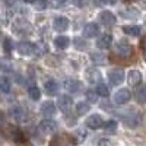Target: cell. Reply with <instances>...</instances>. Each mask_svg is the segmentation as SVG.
I'll return each mask as SVG.
<instances>
[{
    "label": "cell",
    "mask_w": 146,
    "mask_h": 146,
    "mask_svg": "<svg viewBox=\"0 0 146 146\" xmlns=\"http://www.w3.org/2000/svg\"><path fill=\"white\" fill-rule=\"evenodd\" d=\"M73 45H75L78 50H85V48L88 47V44L85 42L82 38H79V36H76V38H73Z\"/></svg>",
    "instance_id": "f1b7e54d"
},
{
    "label": "cell",
    "mask_w": 146,
    "mask_h": 146,
    "mask_svg": "<svg viewBox=\"0 0 146 146\" xmlns=\"http://www.w3.org/2000/svg\"><path fill=\"white\" fill-rule=\"evenodd\" d=\"M27 3H34V0H25Z\"/></svg>",
    "instance_id": "ab89813d"
},
{
    "label": "cell",
    "mask_w": 146,
    "mask_h": 146,
    "mask_svg": "<svg viewBox=\"0 0 146 146\" xmlns=\"http://www.w3.org/2000/svg\"><path fill=\"white\" fill-rule=\"evenodd\" d=\"M108 79L113 85H120L124 80V72L121 69H113L108 72Z\"/></svg>",
    "instance_id": "ba28073f"
},
{
    "label": "cell",
    "mask_w": 146,
    "mask_h": 146,
    "mask_svg": "<svg viewBox=\"0 0 146 146\" xmlns=\"http://www.w3.org/2000/svg\"><path fill=\"white\" fill-rule=\"evenodd\" d=\"M88 111H89L88 102H79V104L76 105V113H78V115H83V114H86Z\"/></svg>",
    "instance_id": "484cf974"
},
{
    "label": "cell",
    "mask_w": 146,
    "mask_h": 146,
    "mask_svg": "<svg viewBox=\"0 0 146 146\" xmlns=\"http://www.w3.org/2000/svg\"><path fill=\"white\" fill-rule=\"evenodd\" d=\"M98 34H100V28H98V25H96L95 22H89V23L85 25L83 35L86 36V38H94V36H96Z\"/></svg>",
    "instance_id": "9a60e30c"
},
{
    "label": "cell",
    "mask_w": 146,
    "mask_h": 146,
    "mask_svg": "<svg viewBox=\"0 0 146 146\" xmlns=\"http://www.w3.org/2000/svg\"><path fill=\"white\" fill-rule=\"evenodd\" d=\"M95 92L98 94L100 96H107L110 95V89L107 88V85H104V83H100V85H96V88H95Z\"/></svg>",
    "instance_id": "d4e9b609"
},
{
    "label": "cell",
    "mask_w": 146,
    "mask_h": 146,
    "mask_svg": "<svg viewBox=\"0 0 146 146\" xmlns=\"http://www.w3.org/2000/svg\"><path fill=\"white\" fill-rule=\"evenodd\" d=\"M10 88H12V85H10L9 79L6 76L0 75V94H9Z\"/></svg>",
    "instance_id": "44dd1931"
},
{
    "label": "cell",
    "mask_w": 146,
    "mask_h": 146,
    "mask_svg": "<svg viewBox=\"0 0 146 146\" xmlns=\"http://www.w3.org/2000/svg\"><path fill=\"white\" fill-rule=\"evenodd\" d=\"M13 29L19 35H25V34L28 35V34H31L32 27H31V23L28 21H25V19H16L15 23H13Z\"/></svg>",
    "instance_id": "277c9868"
},
{
    "label": "cell",
    "mask_w": 146,
    "mask_h": 146,
    "mask_svg": "<svg viewBox=\"0 0 146 146\" xmlns=\"http://www.w3.org/2000/svg\"><path fill=\"white\" fill-rule=\"evenodd\" d=\"M118 117L126 123V126L129 127H136L140 121V117L137 113H135L133 110H126L124 113H118Z\"/></svg>",
    "instance_id": "6da1fadb"
},
{
    "label": "cell",
    "mask_w": 146,
    "mask_h": 146,
    "mask_svg": "<svg viewBox=\"0 0 146 146\" xmlns=\"http://www.w3.org/2000/svg\"><path fill=\"white\" fill-rule=\"evenodd\" d=\"M121 15L131 19V18H135V16H139V12L135 10V9H129V10H123V12H121Z\"/></svg>",
    "instance_id": "1f68e13d"
},
{
    "label": "cell",
    "mask_w": 146,
    "mask_h": 146,
    "mask_svg": "<svg viewBox=\"0 0 146 146\" xmlns=\"http://www.w3.org/2000/svg\"><path fill=\"white\" fill-rule=\"evenodd\" d=\"M9 115L12 117L13 121H16V123H23V121H27V118H28L27 111L22 107H12L9 110Z\"/></svg>",
    "instance_id": "3957f363"
},
{
    "label": "cell",
    "mask_w": 146,
    "mask_h": 146,
    "mask_svg": "<svg viewBox=\"0 0 146 146\" xmlns=\"http://www.w3.org/2000/svg\"><path fill=\"white\" fill-rule=\"evenodd\" d=\"M3 3H5L6 6H13V5L16 3V0H3Z\"/></svg>",
    "instance_id": "8d00e7d4"
},
{
    "label": "cell",
    "mask_w": 146,
    "mask_h": 146,
    "mask_svg": "<svg viewBox=\"0 0 146 146\" xmlns=\"http://www.w3.org/2000/svg\"><path fill=\"white\" fill-rule=\"evenodd\" d=\"M102 126L105 127V131H114V130L117 129V123H115L114 120H110V121H107V123H104Z\"/></svg>",
    "instance_id": "4dcf8cb0"
},
{
    "label": "cell",
    "mask_w": 146,
    "mask_h": 146,
    "mask_svg": "<svg viewBox=\"0 0 146 146\" xmlns=\"http://www.w3.org/2000/svg\"><path fill=\"white\" fill-rule=\"evenodd\" d=\"M130 100V91L129 89H120V91H117L115 92V95H114V102L115 104H118V105H123V104H126L127 101Z\"/></svg>",
    "instance_id": "4fadbf2b"
},
{
    "label": "cell",
    "mask_w": 146,
    "mask_h": 146,
    "mask_svg": "<svg viewBox=\"0 0 146 146\" xmlns=\"http://www.w3.org/2000/svg\"><path fill=\"white\" fill-rule=\"evenodd\" d=\"M85 76H86V80L89 83H98L101 80V72L98 69H95V67H91L88 69L86 72H85Z\"/></svg>",
    "instance_id": "5bb4252c"
},
{
    "label": "cell",
    "mask_w": 146,
    "mask_h": 146,
    "mask_svg": "<svg viewBox=\"0 0 146 146\" xmlns=\"http://www.w3.org/2000/svg\"><path fill=\"white\" fill-rule=\"evenodd\" d=\"M41 113L44 117L47 118H51L54 114H56V105L53 101H45L42 105H41Z\"/></svg>",
    "instance_id": "2e32d148"
},
{
    "label": "cell",
    "mask_w": 146,
    "mask_h": 146,
    "mask_svg": "<svg viewBox=\"0 0 146 146\" xmlns=\"http://www.w3.org/2000/svg\"><path fill=\"white\" fill-rule=\"evenodd\" d=\"M44 88H45L47 95H56V94L58 92V83H57L56 80L50 79V80H47V82H45Z\"/></svg>",
    "instance_id": "ffe728a7"
},
{
    "label": "cell",
    "mask_w": 146,
    "mask_h": 146,
    "mask_svg": "<svg viewBox=\"0 0 146 146\" xmlns=\"http://www.w3.org/2000/svg\"><path fill=\"white\" fill-rule=\"evenodd\" d=\"M3 124H5V117H3V114L0 113V129L3 127Z\"/></svg>",
    "instance_id": "f35d334b"
},
{
    "label": "cell",
    "mask_w": 146,
    "mask_h": 146,
    "mask_svg": "<svg viewBox=\"0 0 146 146\" xmlns=\"http://www.w3.org/2000/svg\"><path fill=\"white\" fill-rule=\"evenodd\" d=\"M57 105L60 108V111L67 114L70 110H72V105H73V101L69 95H60L58 100H57Z\"/></svg>",
    "instance_id": "8992f818"
},
{
    "label": "cell",
    "mask_w": 146,
    "mask_h": 146,
    "mask_svg": "<svg viewBox=\"0 0 146 146\" xmlns=\"http://www.w3.org/2000/svg\"><path fill=\"white\" fill-rule=\"evenodd\" d=\"M63 88H64L66 91L72 92V94H76V92L80 91L82 83H80L79 80H76V79H66V80L63 82Z\"/></svg>",
    "instance_id": "7c38bea8"
},
{
    "label": "cell",
    "mask_w": 146,
    "mask_h": 146,
    "mask_svg": "<svg viewBox=\"0 0 146 146\" xmlns=\"http://www.w3.org/2000/svg\"><path fill=\"white\" fill-rule=\"evenodd\" d=\"M115 54L123 57V58H129L131 54H133V47L126 42V41H120L117 45H115Z\"/></svg>",
    "instance_id": "5b68a950"
},
{
    "label": "cell",
    "mask_w": 146,
    "mask_h": 146,
    "mask_svg": "<svg viewBox=\"0 0 146 146\" xmlns=\"http://www.w3.org/2000/svg\"><path fill=\"white\" fill-rule=\"evenodd\" d=\"M100 21H101L102 25H105V27H113L115 23V21H117V18L110 10H102L100 13Z\"/></svg>",
    "instance_id": "9c48e42d"
},
{
    "label": "cell",
    "mask_w": 146,
    "mask_h": 146,
    "mask_svg": "<svg viewBox=\"0 0 146 146\" xmlns=\"http://www.w3.org/2000/svg\"><path fill=\"white\" fill-rule=\"evenodd\" d=\"M123 31L127 35H131V36L140 35V27H137V25H126V27H123Z\"/></svg>",
    "instance_id": "7402d4cb"
},
{
    "label": "cell",
    "mask_w": 146,
    "mask_h": 146,
    "mask_svg": "<svg viewBox=\"0 0 146 146\" xmlns=\"http://www.w3.org/2000/svg\"><path fill=\"white\" fill-rule=\"evenodd\" d=\"M145 60H146V51H145Z\"/></svg>",
    "instance_id": "60d3db41"
},
{
    "label": "cell",
    "mask_w": 146,
    "mask_h": 146,
    "mask_svg": "<svg viewBox=\"0 0 146 146\" xmlns=\"http://www.w3.org/2000/svg\"><path fill=\"white\" fill-rule=\"evenodd\" d=\"M3 50H5L6 54L12 53V50H13V42H12L10 38H5V41H3Z\"/></svg>",
    "instance_id": "f546056e"
},
{
    "label": "cell",
    "mask_w": 146,
    "mask_h": 146,
    "mask_svg": "<svg viewBox=\"0 0 146 146\" xmlns=\"http://www.w3.org/2000/svg\"><path fill=\"white\" fill-rule=\"evenodd\" d=\"M69 25H70V22H69V19H67L66 16H57V18H54L53 28H54L56 31L63 32V31H66V29L69 28Z\"/></svg>",
    "instance_id": "30bf717a"
},
{
    "label": "cell",
    "mask_w": 146,
    "mask_h": 146,
    "mask_svg": "<svg viewBox=\"0 0 146 146\" xmlns=\"http://www.w3.org/2000/svg\"><path fill=\"white\" fill-rule=\"evenodd\" d=\"M111 42H113V36L110 34H104L98 38V41H96V47L101 48V50H107V48L111 47Z\"/></svg>",
    "instance_id": "ac0fdd59"
},
{
    "label": "cell",
    "mask_w": 146,
    "mask_h": 146,
    "mask_svg": "<svg viewBox=\"0 0 146 146\" xmlns=\"http://www.w3.org/2000/svg\"><path fill=\"white\" fill-rule=\"evenodd\" d=\"M54 45L57 48H60V50H64V48H67L70 45V38L66 35H58L54 38Z\"/></svg>",
    "instance_id": "d6986e66"
},
{
    "label": "cell",
    "mask_w": 146,
    "mask_h": 146,
    "mask_svg": "<svg viewBox=\"0 0 146 146\" xmlns=\"http://www.w3.org/2000/svg\"><path fill=\"white\" fill-rule=\"evenodd\" d=\"M136 100L140 104H145L146 102V88H139L136 91Z\"/></svg>",
    "instance_id": "83f0119b"
},
{
    "label": "cell",
    "mask_w": 146,
    "mask_h": 146,
    "mask_svg": "<svg viewBox=\"0 0 146 146\" xmlns=\"http://www.w3.org/2000/svg\"><path fill=\"white\" fill-rule=\"evenodd\" d=\"M16 50L21 56H31L34 54V44H31L29 41H21L16 45Z\"/></svg>",
    "instance_id": "8fae6325"
},
{
    "label": "cell",
    "mask_w": 146,
    "mask_h": 146,
    "mask_svg": "<svg viewBox=\"0 0 146 146\" xmlns=\"http://www.w3.org/2000/svg\"><path fill=\"white\" fill-rule=\"evenodd\" d=\"M96 98H98V94L94 92V91H88L86 92V100L89 102H96Z\"/></svg>",
    "instance_id": "836d02e7"
},
{
    "label": "cell",
    "mask_w": 146,
    "mask_h": 146,
    "mask_svg": "<svg viewBox=\"0 0 146 146\" xmlns=\"http://www.w3.org/2000/svg\"><path fill=\"white\" fill-rule=\"evenodd\" d=\"M38 130H40V133H42V135H54V133H57V130H58V126H57V123L54 120L45 118L44 121L40 123Z\"/></svg>",
    "instance_id": "7a4b0ae2"
},
{
    "label": "cell",
    "mask_w": 146,
    "mask_h": 146,
    "mask_svg": "<svg viewBox=\"0 0 146 146\" xmlns=\"http://www.w3.org/2000/svg\"><path fill=\"white\" fill-rule=\"evenodd\" d=\"M86 127H89V129H92V130H96V129H100V127H102V124H104V120H102V117L101 115H98V114H92V115H89L88 118H86Z\"/></svg>",
    "instance_id": "52a82bcc"
},
{
    "label": "cell",
    "mask_w": 146,
    "mask_h": 146,
    "mask_svg": "<svg viewBox=\"0 0 146 146\" xmlns=\"http://www.w3.org/2000/svg\"><path fill=\"white\" fill-rule=\"evenodd\" d=\"M101 2H102L104 5H114L117 0H101Z\"/></svg>",
    "instance_id": "74e56055"
},
{
    "label": "cell",
    "mask_w": 146,
    "mask_h": 146,
    "mask_svg": "<svg viewBox=\"0 0 146 146\" xmlns=\"http://www.w3.org/2000/svg\"><path fill=\"white\" fill-rule=\"evenodd\" d=\"M47 6H48V0H34V7H35V10H38V12L45 10Z\"/></svg>",
    "instance_id": "4316f807"
},
{
    "label": "cell",
    "mask_w": 146,
    "mask_h": 146,
    "mask_svg": "<svg viewBox=\"0 0 146 146\" xmlns=\"http://www.w3.org/2000/svg\"><path fill=\"white\" fill-rule=\"evenodd\" d=\"M28 94H29V96L34 101H38L41 98V91H40V88L36 86V85H31V86L28 88Z\"/></svg>",
    "instance_id": "603a6c76"
},
{
    "label": "cell",
    "mask_w": 146,
    "mask_h": 146,
    "mask_svg": "<svg viewBox=\"0 0 146 146\" xmlns=\"http://www.w3.org/2000/svg\"><path fill=\"white\" fill-rule=\"evenodd\" d=\"M91 58H92V62L95 64H105V56L102 53H92L91 54Z\"/></svg>",
    "instance_id": "cb8c5ba5"
},
{
    "label": "cell",
    "mask_w": 146,
    "mask_h": 146,
    "mask_svg": "<svg viewBox=\"0 0 146 146\" xmlns=\"http://www.w3.org/2000/svg\"><path fill=\"white\" fill-rule=\"evenodd\" d=\"M50 3L54 9H58V7H63L67 3V0H50Z\"/></svg>",
    "instance_id": "d6a6232c"
},
{
    "label": "cell",
    "mask_w": 146,
    "mask_h": 146,
    "mask_svg": "<svg viewBox=\"0 0 146 146\" xmlns=\"http://www.w3.org/2000/svg\"><path fill=\"white\" fill-rule=\"evenodd\" d=\"M130 2H135V0H130Z\"/></svg>",
    "instance_id": "b9f144b4"
},
{
    "label": "cell",
    "mask_w": 146,
    "mask_h": 146,
    "mask_svg": "<svg viewBox=\"0 0 146 146\" xmlns=\"http://www.w3.org/2000/svg\"><path fill=\"white\" fill-rule=\"evenodd\" d=\"M127 80H129L130 86H139L140 82H142V73L139 70H130L129 76H127Z\"/></svg>",
    "instance_id": "e0dca14e"
},
{
    "label": "cell",
    "mask_w": 146,
    "mask_h": 146,
    "mask_svg": "<svg viewBox=\"0 0 146 146\" xmlns=\"http://www.w3.org/2000/svg\"><path fill=\"white\" fill-rule=\"evenodd\" d=\"M66 124L67 126H75L76 124V118L75 117H66Z\"/></svg>",
    "instance_id": "e575fe53"
},
{
    "label": "cell",
    "mask_w": 146,
    "mask_h": 146,
    "mask_svg": "<svg viewBox=\"0 0 146 146\" xmlns=\"http://www.w3.org/2000/svg\"><path fill=\"white\" fill-rule=\"evenodd\" d=\"M73 2L76 3V6H78V7H83V6H85V3H86V0H73Z\"/></svg>",
    "instance_id": "d590c367"
}]
</instances>
